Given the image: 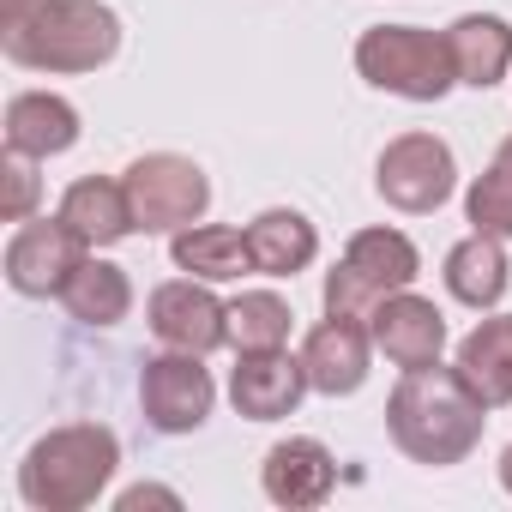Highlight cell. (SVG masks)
I'll return each instance as SVG.
<instances>
[{
  "mask_svg": "<svg viewBox=\"0 0 512 512\" xmlns=\"http://www.w3.org/2000/svg\"><path fill=\"white\" fill-rule=\"evenodd\" d=\"M482 422H488V404L458 380V368H410L392 398H386V428H392V446L428 470H446V464H464L476 446H482Z\"/></svg>",
  "mask_w": 512,
  "mask_h": 512,
  "instance_id": "cell-1",
  "label": "cell"
},
{
  "mask_svg": "<svg viewBox=\"0 0 512 512\" xmlns=\"http://www.w3.org/2000/svg\"><path fill=\"white\" fill-rule=\"evenodd\" d=\"M0 49L31 73H97L121 55V19L103 0H25L0 13Z\"/></svg>",
  "mask_w": 512,
  "mask_h": 512,
  "instance_id": "cell-2",
  "label": "cell"
},
{
  "mask_svg": "<svg viewBox=\"0 0 512 512\" xmlns=\"http://www.w3.org/2000/svg\"><path fill=\"white\" fill-rule=\"evenodd\" d=\"M121 470V440L103 422H67L49 428L25 464H19V494L31 512H85L103 500V488Z\"/></svg>",
  "mask_w": 512,
  "mask_h": 512,
  "instance_id": "cell-3",
  "label": "cell"
},
{
  "mask_svg": "<svg viewBox=\"0 0 512 512\" xmlns=\"http://www.w3.org/2000/svg\"><path fill=\"white\" fill-rule=\"evenodd\" d=\"M356 73L404 103H440L458 85L446 31H422V25H368L356 37Z\"/></svg>",
  "mask_w": 512,
  "mask_h": 512,
  "instance_id": "cell-4",
  "label": "cell"
},
{
  "mask_svg": "<svg viewBox=\"0 0 512 512\" xmlns=\"http://www.w3.org/2000/svg\"><path fill=\"white\" fill-rule=\"evenodd\" d=\"M422 278V253L398 229H356L344 260L326 272V314L368 320L392 290H410Z\"/></svg>",
  "mask_w": 512,
  "mask_h": 512,
  "instance_id": "cell-5",
  "label": "cell"
},
{
  "mask_svg": "<svg viewBox=\"0 0 512 512\" xmlns=\"http://www.w3.org/2000/svg\"><path fill=\"white\" fill-rule=\"evenodd\" d=\"M121 181H127V199H133V223L145 235H175V229L199 223L205 205H211L205 169L181 151H145V157L127 163Z\"/></svg>",
  "mask_w": 512,
  "mask_h": 512,
  "instance_id": "cell-6",
  "label": "cell"
},
{
  "mask_svg": "<svg viewBox=\"0 0 512 512\" xmlns=\"http://www.w3.org/2000/svg\"><path fill=\"white\" fill-rule=\"evenodd\" d=\"M374 187H380V199H386L392 211L428 217V211H440V205L452 199V187H458V157H452V145L434 139V133H398V139L380 151V163H374Z\"/></svg>",
  "mask_w": 512,
  "mask_h": 512,
  "instance_id": "cell-7",
  "label": "cell"
},
{
  "mask_svg": "<svg viewBox=\"0 0 512 512\" xmlns=\"http://www.w3.org/2000/svg\"><path fill=\"white\" fill-rule=\"evenodd\" d=\"M91 241L55 211V217H25L7 241V284L19 296H61L67 278L91 260Z\"/></svg>",
  "mask_w": 512,
  "mask_h": 512,
  "instance_id": "cell-8",
  "label": "cell"
},
{
  "mask_svg": "<svg viewBox=\"0 0 512 512\" xmlns=\"http://www.w3.org/2000/svg\"><path fill=\"white\" fill-rule=\"evenodd\" d=\"M139 404H145V422L157 434H193V428H205V416L217 404L205 356H193V350L151 356L145 374H139Z\"/></svg>",
  "mask_w": 512,
  "mask_h": 512,
  "instance_id": "cell-9",
  "label": "cell"
},
{
  "mask_svg": "<svg viewBox=\"0 0 512 512\" xmlns=\"http://www.w3.org/2000/svg\"><path fill=\"white\" fill-rule=\"evenodd\" d=\"M145 320H151V338L169 344V350L211 356L217 344H229V302H217L205 278L157 284L151 302H145Z\"/></svg>",
  "mask_w": 512,
  "mask_h": 512,
  "instance_id": "cell-10",
  "label": "cell"
},
{
  "mask_svg": "<svg viewBox=\"0 0 512 512\" xmlns=\"http://www.w3.org/2000/svg\"><path fill=\"white\" fill-rule=\"evenodd\" d=\"M308 362L290 356L284 344L278 350H241L235 374H229V398H235V416L247 422H278V416H296V404L308 398Z\"/></svg>",
  "mask_w": 512,
  "mask_h": 512,
  "instance_id": "cell-11",
  "label": "cell"
},
{
  "mask_svg": "<svg viewBox=\"0 0 512 512\" xmlns=\"http://www.w3.org/2000/svg\"><path fill=\"white\" fill-rule=\"evenodd\" d=\"M302 362H308V386L326 392V398H350L368 386V362H374V332L368 320H350V314H326L308 344H302Z\"/></svg>",
  "mask_w": 512,
  "mask_h": 512,
  "instance_id": "cell-12",
  "label": "cell"
},
{
  "mask_svg": "<svg viewBox=\"0 0 512 512\" xmlns=\"http://www.w3.org/2000/svg\"><path fill=\"white\" fill-rule=\"evenodd\" d=\"M368 332H374V350H386V362H398L404 374L434 368L440 350H446V314L428 296H410V290H392L368 314Z\"/></svg>",
  "mask_w": 512,
  "mask_h": 512,
  "instance_id": "cell-13",
  "label": "cell"
},
{
  "mask_svg": "<svg viewBox=\"0 0 512 512\" xmlns=\"http://www.w3.org/2000/svg\"><path fill=\"white\" fill-rule=\"evenodd\" d=\"M260 482H266V500H278V506H326L338 488V458L320 440L290 434L266 452Z\"/></svg>",
  "mask_w": 512,
  "mask_h": 512,
  "instance_id": "cell-14",
  "label": "cell"
},
{
  "mask_svg": "<svg viewBox=\"0 0 512 512\" xmlns=\"http://www.w3.org/2000/svg\"><path fill=\"white\" fill-rule=\"evenodd\" d=\"M458 380L488 404V410H506L512 404V314H488L464 332L458 356H452Z\"/></svg>",
  "mask_w": 512,
  "mask_h": 512,
  "instance_id": "cell-15",
  "label": "cell"
},
{
  "mask_svg": "<svg viewBox=\"0 0 512 512\" xmlns=\"http://www.w3.org/2000/svg\"><path fill=\"white\" fill-rule=\"evenodd\" d=\"M79 145V109L55 91H19L7 103V151H25L37 163Z\"/></svg>",
  "mask_w": 512,
  "mask_h": 512,
  "instance_id": "cell-16",
  "label": "cell"
},
{
  "mask_svg": "<svg viewBox=\"0 0 512 512\" xmlns=\"http://www.w3.org/2000/svg\"><path fill=\"white\" fill-rule=\"evenodd\" d=\"M446 49L458 67V85L470 91H494L512 73V25L500 13H464L446 25Z\"/></svg>",
  "mask_w": 512,
  "mask_h": 512,
  "instance_id": "cell-17",
  "label": "cell"
},
{
  "mask_svg": "<svg viewBox=\"0 0 512 512\" xmlns=\"http://www.w3.org/2000/svg\"><path fill=\"white\" fill-rule=\"evenodd\" d=\"M247 253H253V272H266V278H296L314 266V253H320V229L290 211V205H272L247 223Z\"/></svg>",
  "mask_w": 512,
  "mask_h": 512,
  "instance_id": "cell-18",
  "label": "cell"
},
{
  "mask_svg": "<svg viewBox=\"0 0 512 512\" xmlns=\"http://www.w3.org/2000/svg\"><path fill=\"white\" fill-rule=\"evenodd\" d=\"M446 290H452V302H464V308H494L500 296H506V284H512V266H506V241L500 235H482V229H470L452 253H446Z\"/></svg>",
  "mask_w": 512,
  "mask_h": 512,
  "instance_id": "cell-19",
  "label": "cell"
},
{
  "mask_svg": "<svg viewBox=\"0 0 512 512\" xmlns=\"http://www.w3.org/2000/svg\"><path fill=\"white\" fill-rule=\"evenodd\" d=\"M169 260L187 278H205V284H235V278L253 272L247 229H229V223H187V229H175Z\"/></svg>",
  "mask_w": 512,
  "mask_h": 512,
  "instance_id": "cell-20",
  "label": "cell"
},
{
  "mask_svg": "<svg viewBox=\"0 0 512 512\" xmlns=\"http://www.w3.org/2000/svg\"><path fill=\"white\" fill-rule=\"evenodd\" d=\"M61 217L91 241V247H115L127 241L139 223H133V199H127V181H109V175H85L67 187L61 199Z\"/></svg>",
  "mask_w": 512,
  "mask_h": 512,
  "instance_id": "cell-21",
  "label": "cell"
},
{
  "mask_svg": "<svg viewBox=\"0 0 512 512\" xmlns=\"http://www.w3.org/2000/svg\"><path fill=\"white\" fill-rule=\"evenodd\" d=\"M79 326H121L127 314H133V284H127V272L121 266H109V260H91L67 278V290L55 296Z\"/></svg>",
  "mask_w": 512,
  "mask_h": 512,
  "instance_id": "cell-22",
  "label": "cell"
},
{
  "mask_svg": "<svg viewBox=\"0 0 512 512\" xmlns=\"http://www.w3.org/2000/svg\"><path fill=\"white\" fill-rule=\"evenodd\" d=\"M290 326H296V314L278 290H241L229 302V344L235 350H278V344H290Z\"/></svg>",
  "mask_w": 512,
  "mask_h": 512,
  "instance_id": "cell-23",
  "label": "cell"
},
{
  "mask_svg": "<svg viewBox=\"0 0 512 512\" xmlns=\"http://www.w3.org/2000/svg\"><path fill=\"white\" fill-rule=\"evenodd\" d=\"M464 217H470V229L512 241V133L500 139L494 163L470 181V193H464Z\"/></svg>",
  "mask_w": 512,
  "mask_h": 512,
  "instance_id": "cell-24",
  "label": "cell"
},
{
  "mask_svg": "<svg viewBox=\"0 0 512 512\" xmlns=\"http://www.w3.org/2000/svg\"><path fill=\"white\" fill-rule=\"evenodd\" d=\"M0 175H7V223H25L37 211V157L25 151H7V163H0Z\"/></svg>",
  "mask_w": 512,
  "mask_h": 512,
  "instance_id": "cell-25",
  "label": "cell"
},
{
  "mask_svg": "<svg viewBox=\"0 0 512 512\" xmlns=\"http://www.w3.org/2000/svg\"><path fill=\"white\" fill-rule=\"evenodd\" d=\"M115 506H121V512H139V506H181V494H175V488H157V482H139V488H127Z\"/></svg>",
  "mask_w": 512,
  "mask_h": 512,
  "instance_id": "cell-26",
  "label": "cell"
},
{
  "mask_svg": "<svg viewBox=\"0 0 512 512\" xmlns=\"http://www.w3.org/2000/svg\"><path fill=\"white\" fill-rule=\"evenodd\" d=\"M500 488H506V494H512V446H506V452H500Z\"/></svg>",
  "mask_w": 512,
  "mask_h": 512,
  "instance_id": "cell-27",
  "label": "cell"
}]
</instances>
